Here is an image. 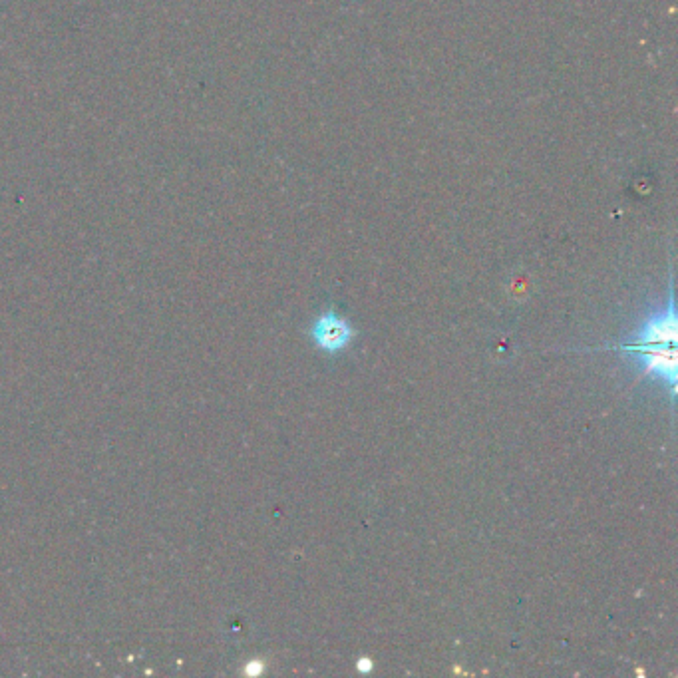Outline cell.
Here are the masks:
<instances>
[{
    "label": "cell",
    "instance_id": "3",
    "mask_svg": "<svg viewBox=\"0 0 678 678\" xmlns=\"http://www.w3.org/2000/svg\"><path fill=\"white\" fill-rule=\"evenodd\" d=\"M372 669H374V665H372L370 659H360V661H358V671H360V673H370Z\"/></svg>",
    "mask_w": 678,
    "mask_h": 678
},
{
    "label": "cell",
    "instance_id": "1",
    "mask_svg": "<svg viewBox=\"0 0 678 678\" xmlns=\"http://www.w3.org/2000/svg\"><path fill=\"white\" fill-rule=\"evenodd\" d=\"M631 352L641 366V372L649 378H657L671 388L675 396L677 388V313L675 301H669V309L657 313L647 321L635 339L617 346Z\"/></svg>",
    "mask_w": 678,
    "mask_h": 678
},
{
    "label": "cell",
    "instance_id": "2",
    "mask_svg": "<svg viewBox=\"0 0 678 678\" xmlns=\"http://www.w3.org/2000/svg\"><path fill=\"white\" fill-rule=\"evenodd\" d=\"M311 339L321 350L329 354H337L350 344V340L354 339V331L348 325V321H344L337 313L329 311L313 323Z\"/></svg>",
    "mask_w": 678,
    "mask_h": 678
}]
</instances>
